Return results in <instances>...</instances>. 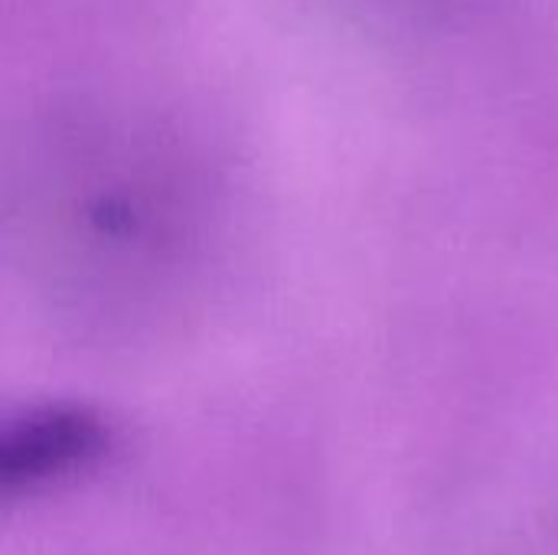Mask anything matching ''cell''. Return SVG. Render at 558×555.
<instances>
[{"mask_svg": "<svg viewBox=\"0 0 558 555\" xmlns=\"http://www.w3.org/2000/svg\"><path fill=\"white\" fill-rule=\"evenodd\" d=\"M111 432L85 406L52 402L23 409L7 422L0 438L3 497H33L98 464Z\"/></svg>", "mask_w": 558, "mask_h": 555, "instance_id": "6da1fadb", "label": "cell"}]
</instances>
